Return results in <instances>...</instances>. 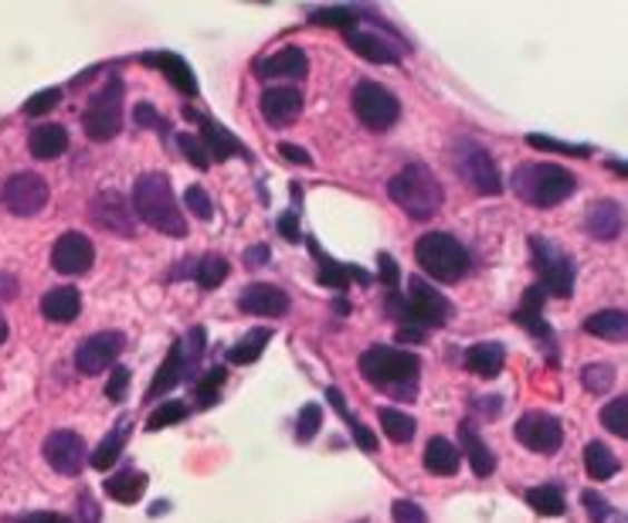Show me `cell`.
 I'll return each mask as SVG.
<instances>
[{
    "label": "cell",
    "instance_id": "cell-7",
    "mask_svg": "<svg viewBox=\"0 0 628 523\" xmlns=\"http://www.w3.org/2000/svg\"><path fill=\"white\" fill-rule=\"evenodd\" d=\"M204 341H207L204 326H194V330H187V337H184L180 344L170 347V354L164 357V364H160V371H157V377H154V384H150V391H147V398H164V395H170V391H174L184 377L194 374V367H197L200 357H204Z\"/></svg>",
    "mask_w": 628,
    "mask_h": 523
},
{
    "label": "cell",
    "instance_id": "cell-18",
    "mask_svg": "<svg viewBox=\"0 0 628 523\" xmlns=\"http://www.w3.org/2000/svg\"><path fill=\"white\" fill-rule=\"evenodd\" d=\"M258 109H262L265 122H272V126H290V122H296L300 112H303V92L293 89V86H272V89L262 92Z\"/></svg>",
    "mask_w": 628,
    "mask_h": 523
},
{
    "label": "cell",
    "instance_id": "cell-3",
    "mask_svg": "<svg viewBox=\"0 0 628 523\" xmlns=\"http://www.w3.org/2000/svg\"><path fill=\"white\" fill-rule=\"evenodd\" d=\"M387 194H391V201L398 208H404V215L414 221L435 218L445 205V190L425 164H408L404 170H398L387 180Z\"/></svg>",
    "mask_w": 628,
    "mask_h": 523
},
{
    "label": "cell",
    "instance_id": "cell-44",
    "mask_svg": "<svg viewBox=\"0 0 628 523\" xmlns=\"http://www.w3.org/2000/svg\"><path fill=\"white\" fill-rule=\"evenodd\" d=\"M184 418H187V405H180V402H164V405L147 418V428H150V432H160V428L177 425V422H184Z\"/></svg>",
    "mask_w": 628,
    "mask_h": 523
},
{
    "label": "cell",
    "instance_id": "cell-23",
    "mask_svg": "<svg viewBox=\"0 0 628 523\" xmlns=\"http://www.w3.org/2000/svg\"><path fill=\"white\" fill-rule=\"evenodd\" d=\"M346 45L374 65H398L401 61V48H394L384 34H374V31H346Z\"/></svg>",
    "mask_w": 628,
    "mask_h": 523
},
{
    "label": "cell",
    "instance_id": "cell-31",
    "mask_svg": "<svg viewBox=\"0 0 628 523\" xmlns=\"http://www.w3.org/2000/svg\"><path fill=\"white\" fill-rule=\"evenodd\" d=\"M459 463H462V452H459L449 438L435 435V438L425 445V470H429V473H435V476H455V473H459Z\"/></svg>",
    "mask_w": 628,
    "mask_h": 523
},
{
    "label": "cell",
    "instance_id": "cell-62",
    "mask_svg": "<svg viewBox=\"0 0 628 523\" xmlns=\"http://www.w3.org/2000/svg\"><path fill=\"white\" fill-rule=\"evenodd\" d=\"M14 286H18V283H14L11 276H8V279H4V276H0V299H14V293H18Z\"/></svg>",
    "mask_w": 628,
    "mask_h": 523
},
{
    "label": "cell",
    "instance_id": "cell-45",
    "mask_svg": "<svg viewBox=\"0 0 628 523\" xmlns=\"http://www.w3.org/2000/svg\"><path fill=\"white\" fill-rule=\"evenodd\" d=\"M625 412H628V402H625V398H615L611 405H605V408H601V425H605L611 435H618V438H625V435H628Z\"/></svg>",
    "mask_w": 628,
    "mask_h": 523
},
{
    "label": "cell",
    "instance_id": "cell-29",
    "mask_svg": "<svg viewBox=\"0 0 628 523\" xmlns=\"http://www.w3.org/2000/svg\"><path fill=\"white\" fill-rule=\"evenodd\" d=\"M459 435H462V452L469 455V466L475 476H490L497 470V455L490 452V445H485L479 438V432L472 428V422H462L459 425Z\"/></svg>",
    "mask_w": 628,
    "mask_h": 523
},
{
    "label": "cell",
    "instance_id": "cell-26",
    "mask_svg": "<svg viewBox=\"0 0 628 523\" xmlns=\"http://www.w3.org/2000/svg\"><path fill=\"white\" fill-rule=\"evenodd\" d=\"M28 150L31 157L38 160H55L68 150V129L58 126V122H45V126H35L31 137H28Z\"/></svg>",
    "mask_w": 628,
    "mask_h": 523
},
{
    "label": "cell",
    "instance_id": "cell-54",
    "mask_svg": "<svg viewBox=\"0 0 628 523\" xmlns=\"http://www.w3.org/2000/svg\"><path fill=\"white\" fill-rule=\"evenodd\" d=\"M278 154H283L286 160L300 164V167H313V157L303 150V147H293V144H278Z\"/></svg>",
    "mask_w": 628,
    "mask_h": 523
},
{
    "label": "cell",
    "instance_id": "cell-35",
    "mask_svg": "<svg viewBox=\"0 0 628 523\" xmlns=\"http://www.w3.org/2000/svg\"><path fill=\"white\" fill-rule=\"evenodd\" d=\"M585 470H588V476L598 480V483L611 480V476L618 473L615 452H611L605 442H588V448H585Z\"/></svg>",
    "mask_w": 628,
    "mask_h": 523
},
{
    "label": "cell",
    "instance_id": "cell-53",
    "mask_svg": "<svg viewBox=\"0 0 628 523\" xmlns=\"http://www.w3.org/2000/svg\"><path fill=\"white\" fill-rule=\"evenodd\" d=\"M126 387H129V371H126V367H116L112 377H109V384H106L109 402H122V398H126Z\"/></svg>",
    "mask_w": 628,
    "mask_h": 523
},
{
    "label": "cell",
    "instance_id": "cell-42",
    "mask_svg": "<svg viewBox=\"0 0 628 523\" xmlns=\"http://www.w3.org/2000/svg\"><path fill=\"white\" fill-rule=\"evenodd\" d=\"M357 21H361V11H357V8H323V11H313V24H326V28L351 31Z\"/></svg>",
    "mask_w": 628,
    "mask_h": 523
},
{
    "label": "cell",
    "instance_id": "cell-39",
    "mask_svg": "<svg viewBox=\"0 0 628 523\" xmlns=\"http://www.w3.org/2000/svg\"><path fill=\"white\" fill-rule=\"evenodd\" d=\"M268 341H272V330H252L248 337H242V341L228 351V361H232V364H252V361L262 357V351H265Z\"/></svg>",
    "mask_w": 628,
    "mask_h": 523
},
{
    "label": "cell",
    "instance_id": "cell-63",
    "mask_svg": "<svg viewBox=\"0 0 628 523\" xmlns=\"http://www.w3.org/2000/svg\"><path fill=\"white\" fill-rule=\"evenodd\" d=\"M4 341H8V319L0 316V344H4Z\"/></svg>",
    "mask_w": 628,
    "mask_h": 523
},
{
    "label": "cell",
    "instance_id": "cell-24",
    "mask_svg": "<svg viewBox=\"0 0 628 523\" xmlns=\"http://www.w3.org/2000/svg\"><path fill=\"white\" fill-rule=\"evenodd\" d=\"M41 313H45V319H51V323H76L79 313H82V296H79V289H72V286L48 289V293L41 296Z\"/></svg>",
    "mask_w": 628,
    "mask_h": 523
},
{
    "label": "cell",
    "instance_id": "cell-4",
    "mask_svg": "<svg viewBox=\"0 0 628 523\" xmlns=\"http://www.w3.org/2000/svg\"><path fill=\"white\" fill-rule=\"evenodd\" d=\"M513 194L530 208H557L578 190V177L557 164H523L513 170Z\"/></svg>",
    "mask_w": 628,
    "mask_h": 523
},
{
    "label": "cell",
    "instance_id": "cell-17",
    "mask_svg": "<svg viewBox=\"0 0 628 523\" xmlns=\"http://www.w3.org/2000/svg\"><path fill=\"white\" fill-rule=\"evenodd\" d=\"M89 215H92V221H96L102 231H109V235H122V238H133V235H136V221H133V215H129V205L122 201V194H116V190H102L99 198L92 201Z\"/></svg>",
    "mask_w": 628,
    "mask_h": 523
},
{
    "label": "cell",
    "instance_id": "cell-40",
    "mask_svg": "<svg viewBox=\"0 0 628 523\" xmlns=\"http://www.w3.org/2000/svg\"><path fill=\"white\" fill-rule=\"evenodd\" d=\"M225 377H228L225 367H215L207 377H200V381L194 384V405H197V408H212V405L218 402V391H222Z\"/></svg>",
    "mask_w": 628,
    "mask_h": 523
},
{
    "label": "cell",
    "instance_id": "cell-20",
    "mask_svg": "<svg viewBox=\"0 0 628 523\" xmlns=\"http://www.w3.org/2000/svg\"><path fill=\"white\" fill-rule=\"evenodd\" d=\"M310 72V58L303 48H283L255 65L258 79H303Z\"/></svg>",
    "mask_w": 628,
    "mask_h": 523
},
{
    "label": "cell",
    "instance_id": "cell-58",
    "mask_svg": "<svg viewBox=\"0 0 628 523\" xmlns=\"http://www.w3.org/2000/svg\"><path fill=\"white\" fill-rule=\"evenodd\" d=\"M268 255H272V251H268L265 245H255V248L245 251V266H248V269H252V266H265Z\"/></svg>",
    "mask_w": 628,
    "mask_h": 523
},
{
    "label": "cell",
    "instance_id": "cell-46",
    "mask_svg": "<svg viewBox=\"0 0 628 523\" xmlns=\"http://www.w3.org/2000/svg\"><path fill=\"white\" fill-rule=\"evenodd\" d=\"M184 201H187V208H190V215L197 221H212L215 218V205H212V198H207L204 187H187Z\"/></svg>",
    "mask_w": 628,
    "mask_h": 523
},
{
    "label": "cell",
    "instance_id": "cell-36",
    "mask_svg": "<svg viewBox=\"0 0 628 523\" xmlns=\"http://www.w3.org/2000/svg\"><path fill=\"white\" fill-rule=\"evenodd\" d=\"M126 438H129V418H122L119 428H112V432L96 445V452H92V466H96V470H109V466L119 460V452H122Z\"/></svg>",
    "mask_w": 628,
    "mask_h": 523
},
{
    "label": "cell",
    "instance_id": "cell-15",
    "mask_svg": "<svg viewBox=\"0 0 628 523\" xmlns=\"http://www.w3.org/2000/svg\"><path fill=\"white\" fill-rule=\"evenodd\" d=\"M122 347H126V337L116 334V330H102V334L86 337V341L79 344V351H76V367H79V374L96 377V374L109 371V367L116 364V357L122 354Z\"/></svg>",
    "mask_w": 628,
    "mask_h": 523
},
{
    "label": "cell",
    "instance_id": "cell-14",
    "mask_svg": "<svg viewBox=\"0 0 628 523\" xmlns=\"http://www.w3.org/2000/svg\"><path fill=\"white\" fill-rule=\"evenodd\" d=\"M45 452V463L61 473V476H79L86 470V460H89V445L82 442V435L76 432H51L41 445Z\"/></svg>",
    "mask_w": 628,
    "mask_h": 523
},
{
    "label": "cell",
    "instance_id": "cell-1",
    "mask_svg": "<svg viewBox=\"0 0 628 523\" xmlns=\"http://www.w3.org/2000/svg\"><path fill=\"white\" fill-rule=\"evenodd\" d=\"M418 371H422V361L411 351L401 347H387V344H374L361 354V374L364 381H371L377 391H387L398 402H414L418 395Z\"/></svg>",
    "mask_w": 628,
    "mask_h": 523
},
{
    "label": "cell",
    "instance_id": "cell-60",
    "mask_svg": "<svg viewBox=\"0 0 628 523\" xmlns=\"http://www.w3.org/2000/svg\"><path fill=\"white\" fill-rule=\"evenodd\" d=\"M278 231H283L290 241H300V228H296V211L293 215H286L283 221H278Z\"/></svg>",
    "mask_w": 628,
    "mask_h": 523
},
{
    "label": "cell",
    "instance_id": "cell-38",
    "mask_svg": "<svg viewBox=\"0 0 628 523\" xmlns=\"http://www.w3.org/2000/svg\"><path fill=\"white\" fill-rule=\"evenodd\" d=\"M527 503L540 513V516H565L568 503L561 496V490L557 486H533L527 490Z\"/></svg>",
    "mask_w": 628,
    "mask_h": 523
},
{
    "label": "cell",
    "instance_id": "cell-33",
    "mask_svg": "<svg viewBox=\"0 0 628 523\" xmlns=\"http://www.w3.org/2000/svg\"><path fill=\"white\" fill-rule=\"evenodd\" d=\"M585 330L591 337H601V341H625L628 316L621 309H601V313H595V316L585 319Z\"/></svg>",
    "mask_w": 628,
    "mask_h": 523
},
{
    "label": "cell",
    "instance_id": "cell-51",
    "mask_svg": "<svg viewBox=\"0 0 628 523\" xmlns=\"http://www.w3.org/2000/svg\"><path fill=\"white\" fill-rule=\"evenodd\" d=\"M58 99H61V89H45V92H38V96H31V99L24 102V112H28V116H41V112L55 109Z\"/></svg>",
    "mask_w": 628,
    "mask_h": 523
},
{
    "label": "cell",
    "instance_id": "cell-9",
    "mask_svg": "<svg viewBox=\"0 0 628 523\" xmlns=\"http://www.w3.org/2000/svg\"><path fill=\"white\" fill-rule=\"evenodd\" d=\"M82 129L86 137L96 144H109L122 129V79H109L86 106L82 112Z\"/></svg>",
    "mask_w": 628,
    "mask_h": 523
},
{
    "label": "cell",
    "instance_id": "cell-27",
    "mask_svg": "<svg viewBox=\"0 0 628 523\" xmlns=\"http://www.w3.org/2000/svg\"><path fill=\"white\" fill-rule=\"evenodd\" d=\"M585 228L591 238L598 241H611L621 235V208L615 201H595L588 208V218H585Z\"/></svg>",
    "mask_w": 628,
    "mask_h": 523
},
{
    "label": "cell",
    "instance_id": "cell-13",
    "mask_svg": "<svg viewBox=\"0 0 628 523\" xmlns=\"http://www.w3.org/2000/svg\"><path fill=\"white\" fill-rule=\"evenodd\" d=\"M404 303H408V313H411L414 326H422V330H425V326H445L449 316H452V303L432 283L418 279V276L408 283Z\"/></svg>",
    "mask_w": 628,
    "mask_h": 523
},
{
    "label": "cell",
    "instance_id": "cell-22",
    "mask_svg": "<svg viewBox=\"0 0 628 523\" xmlns=\"http://www.w3.org/2000/svg\"><path fill=\"white\" fill-rule=\"evenodd\" d=\"M139 61L150 65V69H160L184 96H197V79H194L190 65L180 55H174V51H150V55H139Z\"/></svg>",
    "mask_w": 628,
    "mask_h": 523
},
{
    "label": "cell",
    "instance_id": "cell-2",
    "mask_svg": "<svg viewBox=\"0 0 628 523\" xmlns=\"http://www.w3.org/2000/svg\"><path fill=\"white\" fill-rule=\"evenodd\" d=\"M133 211H136L139 221L157 228L160 235L187 238V218L177 208L174 184H170L167 174H144L136 180V187H133Z\"/></svg>",
    "mask_w": 628,
    "mask_h": 523
},
{
    "label": "cell",
    "instance_id": "cell-43",
    "mask_svg": "<svg viewBox=\"0 0 628 523\" xmlns=\"http://www.w3.org/2000/svg\"><path fill=\"white\" fill-rule=\"evenodd\" d=\"M527 144H530L533 150H550V154H565V157H591V147H585V144H561V140L540 137V134H530Z\"/></svg>",
    "mask_w": 628,
    "mask_h": 523
},
{
    "label": "cell",
    "instance_id": "cell-57",
    "mask_svg": "<svg viewBox=\"0 0 628 523\" xmlns=\"http://www.w3.org/2000/svg\"><path fill=\"white\" fill-rule=\"evenodd\" d=\"M18 523H72V520L61 516V513H28V516H21Z\"/></svg>",
    "mask_w": 628,
    "mask_h": 523
},
{
    "label": "cell",
    "instance_id": "cell-12",
    "mask_svg": "<svg viewBox=\"0 0 628 523\" xmlns=\"http://www.w3.org/2000/svg\"><path fill=\"white\" fill-rule=\"evenodd\" d=\"M517 442L537 455H553L557 448L565 445V428H561V418H553L547 412H527L520 415L517 428H513Z\"/></svg>",
    "mask_w": 628,
    "mask_h": 523
},
{
    "label": "cell",
    "instance_id": "cell-30",
    "mask_svg": "<svg viewBox=\"0 0 628 523\" xmlns=\"http://www.w3.org/2000/svg\"><path fill=\"white\" fill-rule=\"evenodd\" d=\"M543 289L540 286H530L527 293H523V303H520V309H517V323L523 326V330H530L533 337H540V341H553V330L550 326L540 319V309H543Z\"/></svg>",
    "mask_w": 628,
    "mask_h": 523
},
{
    "label": "cell",
    "instance_id": "cell-55",
    "mask_svg": "<svg viewBox=\"0 0 628 523\" xmlns=\"http://www.w3.org/2000/svg\"><path fill=\"white\" fill-rule=\"evenodd\" d=\"M377 262H381V279H384V286L394 289V283H398V262H394L391 255H381Z\"/></svg>",
    "mask_w": 628,
    "mask_h": 523
},
{
    "label": "cell",
    "instance_id": "cell-16",
    "mask_svg": "<svg viewBox=\"0 0 628 523\" xmlns=\"http://www.w3.org/2000/svg\"><path fill=\"white\" fill-rule=\"evenodd\" d=\"M92 262H96V248L82 231H65L51 248V266L61 276H86L92 269Z\"/></svg>",
    "mask_w": 628,
    "mask_h": 523
},
{
    "label": "cell",
    "instance_id": "cell-48",
    "mask_svg": "<svg viewBox=\"0 0 628 523\" xmlns=\"http://www.w3.org/2000/svg\"><path fill=\"white\" fill-rule=\"evenodd\" d=\"M177 144H180V150L187 154V160H190L197 170H207V167H212V157H207L204 144H200L194 134H180V137H177Z\"/></svg>",
    "mask_w": 628,
    "mask_h": 523
},
{
    "label": "cell",
    "instance_id": "cell-50",
    "mask_svg": "<svg viewBox=\"0 0 628 523\" xmlns=\"http://www.w3.org/2000/svg\"><path fill=\"white\" fill-rule=\"evenodd\" d=\"M391 516H394V523H429L425 510L418 503H411V500H394L391 503Z\"/></svg>",
    "mask_w": 628,
    "mask_h": 523
},
{
    "label": "cell",
    "instance_id": "cell-47",
    "mask_svg": "<svg viewBox=\"0 0 628 523\" xmlns=\"http://www.w3.org/2000/svg\"><path fill=\"white\" fill-rule=\"evenodd\" d=\"M581 381H585L588 391H595V395H605V391L611 387V381H615V371L608 364H591V367L581 371Z\"/></svg>",
    "mask_w": 628,
    "mask_h": 523
},
{
    "label": "cell",
    "instance_id": "cell-37",
    "mask_svg": "<svg viewBox=\"0 0 628 523\" xmlns=\"http://www.w3.org/2000/svg\"><path fill=\"white\" fill-rule=\"evenodd\" d=\"M377 422H381V428H384V435L391 438V442H411L414 438V432H418V425H414V418L411 415H404V412H394V408H381L377 412Z\"/></svg>",
    "mask_w": 628,
    "mask_h": 523
},
{
    "label": "cell",
    "instance_id": "cell-32",
    "mask_svg": "<svg viewBox=\"0 0 628 523\" xmlns=\"http://www.w3.org/2000/svg\"><path fill=\"white\" fill-rule=\"evenodd\" d=\"M313 251L320 255V283L323 286H330V289H346V283L351 279H361V283H371V273H364V269H357V266H343V262H333V258H326L316 245H313Z\"/></svg>",
    "mask_w": 628,
    "mask_h": 523
},
{
    "label": "cell",
    "instance_id": "cell-28",
    "mask_svg": "<svg viewBox=\"0 0 628 523\" xmlns=\"http://www.w3.org/2000/svg\"><path fill=\"white\" fill-rule=\"evenodd\" d=\"M503 364H507V351L497 341H482L465 351V371H472L479 377H497L503 371Z\"/></svg>",
    "mask_w": 628,
    "mask_h": 523
},
{
    "label": "cell",
    "instance_id": "cell-10",
    "mask_svg": "<svg viewBox=\"0 0 628 523\" xmlns=\"http://www.w3.org/2000/svg\"><path fill=\"white\" fill-rule=\"evenodd\" d=\"M354 116L374 129V134H384V129H391L401 116V102L391 89L377 86V82H361L354 86Z\"/></svg>",
    "mask_w": 628,
    "mask_h": 523
},
{
    "label": "cell",
    "instance_id": "cell-11",
    "mask_svg": "<svg viewBox=\"0 0 628 523\" xmlns=\"http://www.w3.org/2000/svg\"><path fill=\"white\" fill-rule=\"evenodd\" d=\"M0 201L4 208L18 218H35L45 205H48V184L41 174L21 170L14 177L4 180V190H0Z\"/></svg>",
    "mask_w": 628,
    "mask_h": 523
},
{
    "label": "cell",
    "instance_id": "cell-56",
    "mask_svg": "<svg viewBox=\"0 0 628 523\" xmlns=\"http://www.w3.org/2000/svg\"><path fill=\"white\" fill-rule=\"evenodd\" d=\"M136 119L144 122V126H150V129H164V119L150 106H136Z\"/></svg>",
    "mask_w": 628,
    "mask_h": 523
},
{
    "label": "cell",
    "instance_id": "cell-41",
    "mask_svg": "<svg viewBox=\"0 0 628 523\" xmlns=\"http://www.w3.org/2000/svg\"><path fill=\"white\" fill-rule=\"evenodd\" d=\"M326 398H330V405H333V408H336V412L343 415V422L351 425L354 438H357V442H361V445H364L367 452H374V448H377V438H374V435H371V432H367V428H364V425H361V422H357V418L351 415V408L343 405V395H340V391H336V387H330V391H326Z\"/></svg>",
    "mask_w": 628,
    "mask_h": 523
},
{
    "label": "cell",
    "instance_id": "cell-34",
    "mask_svg": "<svg viewBox=\"0 0 628 523\" xmlns=\"http://www.w3.org/2000/svg\"><path fill=\"white\" fill-rule=\"evenodd\" d=\"M144 490H147V476L136 473V470H122V473H116L112 480H106V493H109L116 503H126V506H133L139 496H144Z\"/></svg>",
    "mask_w": 628,
    "mask_h": 523
},
{
    "label": "cell",
    "instance_id": "cell-6",
    "mask_svg": "<svg viewBox=\"0 0 628 523\" xmlns=\"http://www.w3.org/2000/svg\"><path fill=\"white\" fill-rule=\"evenodd\" d=\"M530 255H533V269H537V286L543 289V296H557V299H568L575 293V258L553 245L543 235L530 238Z\"/></svg>",
    "mask_w": 628,
    "mask_h": 523
},
{
    "label": "cell",
    "instance_id": "cell-59",
    "mask_svg": "<svg viewBox=\"0 0 628 523\" xmlns=\"http://www.w3.org/2000/svg\"><path fill=\"white\" fill-rule=\"evenodd\" d=\"M398 341H401V344H422V341H425V330H422V326H401Z\"/></svg>",
    "mask_w": 628,
    "mask_h": 523
},
{
    "label": "cell",
    "instance_id": "cell-25",
    "mask_svg": "<svg viewBox=\"0 0 628 523\" xmlns=\"http://www.w3.org/2000/svg\"><path fill=\"white\" fill-rule=\"evenodd\" d=\"M200 122V144L207 150V157L212 160H228V157H245V147L228 134L225 126H218L215 119H197Z\"/></svg>",
    "mask_w": 628,
    "mask_h": 523
},
{
    "label": "cell",
    "instance_id": "cell-61",
    "mask_svg": "<svg viewBox=\"0 0 628 523\" xmlns=\"http://www.w3.org/2000/svg\"><path fill=\"white\" fill-rule=\"evenodd\" d=\"M79 503H82V516H86V523L92 520V523H99V510H96V503H92V496H79Z\"/></svg>",
    "mask_w": 628,
    "mask_h": 523
},
{
    "label": "cell",
    "instance_id": "cell-49",
    "mask_svg": "<svg viewBox=\"0 0 628 523\" xmlns=\"http://www.w3.org/2000/svg\"><path fill=\"white\" fill-rule=\"evenodd\" d=\"M320 422H323V412H320V405H306V408L300 412V428H296V438H300V442H310V438H316V432H320Z\"/></svg>",
    "mask_w": 628,
    "mask_h": 523
},
{
    "label": "cell",
    "instance_id": "cell-52",
    "mask_svg": "<svg viewBox=\"0 0 628 523\" xmlns=\"http://www.w3.org/2000/svg\"><path fill=\"white\" fill-rule=\"evenodd\" d=\"M581 503L588 506V520H591V523H605L608 513H611V510H608V500L598 496L595 490H585V493H581Z\"/></svg>",
    "mask_w": 628,
    "mask_h": 523
},
{
    "label": "cell",
    "instance_id": "cell-19",
    "mask_svg": "<svg viewBox=\"0 0 628 523\" xmlns=\"http://www.w3.org/2000/svg\"><path fill=\"white\" fill-rule=\"evenodd\" d=\"M238 309L252 316H283L290 313V293L272 283H252L238 296Z\"/></svg>",
    "mask_w": 628,
    "mask_h": 523
},
{
    "label": "cell",
    "instance_id": "cell-5",
    "mask_svg": "<svg viewBox=\"0 0 628 523\" xmlns=\"http://www.w3.org/2000/svg\"><path fill=\"white\" fill-rule=\"evenodd\" d=\"M414 258H418V266H422L439 283H459V279H465V273L472 266L465 245L455 235H445V231H432V235L418 238Z\"/></svg>",
    "mask_w": 628,
    "mask_h": 523
},
{
    "label": "cell",
    "instance_id": "cell-21",
    "mask_svg": "<svg viewBox=\"0 0 628 523\" xmlns=\"http://www.w3.org/2000/svg\"><path fill=\"white\" fill-rule=\"evenodd\" d=\"M190 276L200 289H218L228 279V262L222 255H204V258H184V266L170 273V279Z\"/></svg>",
    "mask_w": 628,
    "mask_h": 523
},
{
    "label": "cell",
    "instance_id": "cell-8",
    "mask_svg": "<svg viewBox=\"0 0 628 523\" xmlns=\"http://www.w3.org/2000/svg\"><path fill=\"white\" fill-rule=\"evenodd\" d=\"M452 167L472 190L485 194V198H493V194L503 190V177H500V167H497L493 154L485 147H479L475 140H455Z\"/></svg>",
    "mask_w": 628,
    "mask_h": 523
}]
</instances>
